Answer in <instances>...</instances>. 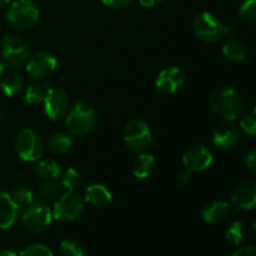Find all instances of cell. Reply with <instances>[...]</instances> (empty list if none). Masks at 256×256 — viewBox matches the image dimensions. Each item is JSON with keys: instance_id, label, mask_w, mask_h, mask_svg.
<instances>
[{"instance_id": "9a60e30c", "label": "cell", "mask_w": 256, "mask_h": 256, "mask_svg": "<svg viewBox=\"0 0 256 256\" xmlns=\"http://www.w3.org/2000/svg\"><path fill=\"white\" fill-rule=\"evenodd\" d=\"M242 138L239 128L226 122L218 126L212 132V144L222 150H229L236 146Z\"/></svg>"}, {"instance_id": "1f68e13d", "label": "cell", "mask_w": 256, "mask_h": 256, "mask_svg": "<svg viewBox=\"0 0 256 256\" xmlns=\"http://www.w3.org/2000/svg\"><path fill=\"white\" fill-rule=\"evenodd\" d=\"M40 195H42L44 199H54L59 194V185H58L56 180H52V182H44L40 185Z\"/></svg>"}, {"instance_id": "e575fe53", "label": "cell", "mask_w": 256, "mask_h": 256, "mask_svg": "<svg viewBox=\"0 0 256 256\" xmlns=\"http://www.w3.org/2000/svg\"><path fill=\"white\" fill-rule=\"evenodd\" d=\"M192 172H190V170H188L186 168H182V169H180L179 172H178V175H176L178 182H179L180 185L188 184V182H190V179H192Z\"/></svg>"}, {"instance_id": "ab89813d", "label": "cell", "mask_w": 256, "mask_h": 256, "mask_svg": "<svg viewBox=\"0 0 256 256\" xmlns=\"http://www.w3.org/2000/svg\"><path fill=\"white\" fill-rule=\"evenodd\" d=\"M4 68H5V65L2 64V62H0V76H2V75L4 74Z\"/></svg>"}, {"instance_id": "9c48e42d", "label": "cell", "mask_w": 256, "mask_h": 256, "mask_svg": "<svg viewBox=\"0 0 256 256\" xmlns=\"http://www.w3.org/2000/svg\"><path fill=\"white\" fill-rule=\"evenodd\" d=\"M52 210L42 202H32L22 212V224L29 232L40 234L52 224Z\"/></svg>"}, {"instance_id": "5bb4252c", "label": "cell", "mask_w": 256, "mask_h": 256, "mask_svg": "<svg viewBox=\"0 0 256 256\" xmlns=\"http://www.w3.org/2000/svg\"><path fill=\"white\" fill-rule=\"evenodd\" d=\"M232 204L235 210H252L256 208V182H245L238 185L232 194Z\"/></svg>"}, {"instance_id": "d4e9b609", "label": "cell", "mask_w": 256, "mask_h": 256, "mask_svg": "<svg viewBox=\"0 0 256 256\" xmlns=\"http://www.w3.org/2000/svg\"><path fill=\"white\" fill-rule=\"evenodd\" d=\"M225 238H226L230 244L235 245V246H240L248 238L246 228L242 222H234L232 224H230V226L225 232Z\"/></svg>"}, {"instance_id": "277c9868", "label": "cell", "mask_w": 256, "mask_h": 256, "mask_svg": "<svg viewBox=\"0 0 256 256\" xmlns=\"http://www.w3.org/2000/svg\"><path fill=\"white\" fill-rule=\"evenodd\" d=\"M8 24L16 30H28L39 20V9L32 0H15L5 12Z\"/></svg>"}, {"instance_id": "603a6c76", "label": "cell", "mask_w": 256, "mask_h": 256, "mask_svg": "<svg viewBox=\"0 0 256 256\" xmlns=\"http://www.w3.org/2000/svg\"><path fill=\"white\" fill-rule=\"evenodd\" d=\"M155 166V159L152 154H148L146 152H142L139 156L135 159L132 164V174L138 179H146L152 174Z\"/></svg>"}, {"instance_id": "4316f807", "label": "cell", "mask_w": 256, "mask_h": 256, "mask_svg": "<svg viewBox=\"0 0 256 256\" xmlns=\"http://www.w3.org/2000/svg\"><path fill=\"white\" fill-rule=\"evenodd\" d=\"M60 254L62 256H85L86 249L84 244L74 239L62 240L60 244Z\"/></svg>"}, {"instance_id": "ac0fdd59", "label": "cell", "mask_w": 256, "mask_h": 256, "mask_svg": "<svg viewBox=\"0 0 256 256\" xmlns=\"http://www.w3.org/2000/svg\"><path fill=\"white\" fill-rule=\"evenodd\" d=\"M85 202L95 208H105L112 204V195L105 185L92 184L85 192Z\"/></svg>"}, {"instance_id": "3957f363", "label": "cell", "mask_w": 256, "mask_h": 256, "mask_svg": "<svg viewBox=\"0 0 256 256\" xmlns=\"http://www.w3.org/2000/svg\"><path fill=\"white\" fill-rule=\"evenodd\" d=\"M192 30L195 35L204 42H216L225 35L234 32L232 26H228L214 14L202 12L195 16L192 22Z\"/></svg>"}, {"instance_id": "e0dca14e", "label": "cell", "mask_w": 256, "mask_h": 256, "mask_svg": "<svg viewBox=\"0 0 256 256\" xmlns=\"http://www.w3.org/2000/svg\"><path fill=\"white\" fill-rule=\"evenodd\" d=\"M230 212V205L222 200H215L204 206L202 212V218L208 224H218L224 222Z\"/></svg>"}, {"instance_id": "74e56055", "label": "cell", "mask_w": 256, "mask_h": 256, "mask_svg": "<svg viewBox=\"0 0 256 256\" xmlns=\"http://www.w3.org/2000/svg\"><path fill=\"white\" fill-rule=\"evenodd\" d=\"M0 256H18V255L15 254L12 250L5 249V250H2V252H0Z\"/></svg>"}, {"instance_id": "4fadbf2b", "label": "cell", "mask_w": 256, "mask_h": 256, "mask_svg": "<svg viewBox=\"0 0 256 256\" xmlns=\"http://www.w3.org/2000/svg\"><path fill=\"white\" fill-rule=\"evenodd\" d=\"M185 82V74L180 68L169 66L159 72L155 86L160 92L166 95L175 94Z\"/></svg>"}, {"instance_id": "f546056e", "label": "cell", "mask_w": 256, "mask_h": 256, "mask_svg": "<svg viewBox=\"0 0 256 256\" xmlns=\"http://www.w3.org/2000/svg\"><path fill=\"white\" fill-rule=\"evenodd\" d=\"M19 256H54L52 250L42 244H32L20 252Z\"/></svg>"}, {"instance_id": "ffe728a7", "label": "cell", "mask_w": 256, "mask_h": 256, "mask_svg": "<svg viewBox=\"0 0 256 256\" xmlns=\"http://www.w3.org/2000/svg\"><path fill=\"white\" fill-rule=\"evenodd\" d=\"M222 55L228 60L234 62H240L245 60L248 54L246 46L244 45V42L235 39V38H229V39L225 40L224 44H222Z\"/></svg>"}, {"instance_id": "7a4b0ae2", "label": "cell", "mask_w": 256, "mask_h": 256, "mask_svg": "<svg viewBox=\"0 0 256 256\" xmlns=\"http://www.w3.org/2000/svg\"><path fill=\"white\" fill-rule=\"evenodd\" d=\"M96 122L95 110L84 102H78L72 105L65 116V126L70 135L82 136L94 129Z\"/></svg>"}, {"instance_id": "8fae6325", "label": "cell", "mask_w": 256, "mask_h": 256, "mask_svg": "<svg viewBox=\"0 0 256 256\" xmlns=\"http://www.w3.org/2000/svg\"><path fill=\"white\" fill-rule=\"evenodd\" d=\"M56 58L48 52H39L30 56L25 64L26 72L35 80H44L56 69Z\"/></svg>"}, {"instance_id": "7bdbcfd3", "label": "cell", "mask_w": 256, "mask_h": 256, "mask_svg": "<svg viewBox=\"0 0 256 256\" xmlns=\"http://www.w3.org/2000/svg\"><path fill=\"white\" fill-rule=\"evenodd\" d=\"M2 114L0 112V125H2Z\"/></svg>"}, {"instance_id": "2e32d148", "label": "cell", "mask_w": 256, "mask_h": 256, "mask_svg": "<svg viewBox=\"0 0 256 256\" xmlns=\"http://www.w3.org/2000/svg\"><path fill=\"white\" fill-rule=\"evenodd\" d=\"M19 208L8 192H0V230H6L16 222Z\"/></svg>"}, {"instance_id": "30bf717a", "label": "cell", "mask_w": 256, "mask_h": 256, "mask_svg": "<svg viewBox=\"0 0 256 256\" xmlns=\"http://www.w3.org/2000/svg\"><path fill=\"white\" fill-rule=\"evenodd\" d=\"M42 104L45 115L49 119L60 120L66 116L70 109L69 95L62 88H49Z\"/></svg>"}, {"instance_id": "ba28073f", "label": "cell", "mask_w": 256, "mask_h": 256, "mask_svg": "<svg viewBox=\"0 0 256 256\" xmlns=\"http://www.w3.org/2000/svg\"><path fill=\"white\" fill-rule=\"evenodd\" d=\"M2 55L8 66L12 69L22 66L30 58L28 42L20 35H5L2 42Z\"/></svg>"}, {"instance_id": "83f0119b", "label": "cell", "mask_w": 256, "mask_h": 256, "mask_svg": "<svg viewBox=\"0 0 256 256\" xmlns=\"http://www.w3.org/2000/svg\"><path fill=\"white\" fill-rule=\"evenodd\" d=\"M239 16L246 24H256V0H245L239 8Z\"/></svg>"}, {"instance_id": "5b68a950", "label": "cell", "mask_w": 256, "mask_h": 256, "mask_svg": "<svg viewBox=\"0 0 256 256\" xmlns=\"http://www.w3.org/2000/svg\"><path fill=\"white\" fill-rule=\"evenodd\" d=\"M85 209V199L76 190H68L55 202L52 218L58 222H72L79 219Z\"/></svg>"}, {"instance_id": "4dcf8cb0", "label": "cell", "mask_w": 256, "mask_h": 256, "mask_svg": "<svg viewBox=\"0 0 256 256\" xmlns=\"http://www.w3.org/2000/svg\"><path fill=\"white\" fill-rule=\"evenodd\" d=\"M240 130L248 136L256 138V115L250 114L242 116L240 120Z\"/></svg>"}, {"instance_id": "ee69618b", "label": "cell", "mask_w": 256, "mask_h": 256, "mask_svg": "<svg viewBox=\"0 0 256 256\" xmlns=\"http://www.w3.org/2000/svg\"><path fill=\"white\" fill-rule=\"evenodd\" d=\"M0 45H2V42H0Z\"/></svg>"}, {"instance_id": "f35d334b", "label": "cell", "mask_w": 256, "mask_h": 256, "mask_svg": "<svg viewBox=\"0 0 256 256\" xmlns=\"http://www.w3.org/2000/svg\"><path fill=\"white\" fill-rule=\"evenodd\" d=\"M12 2V0H0V8H5Z\"/></svg>"}, {"instance_id": "d590c367", "label": "cell", "mask_w": 256, "mask_h": 256, "mask_svg": "<svg viewBox=\"0 0 256 256\" xmlns=\"http://www.w3.org/2000/svg\"><path fill=\"white\" fill-rule=\"evenodd\" d=\"M232 256H256V246L245 245V246L239 248Z\"/></svg>"}, {"instance_id": "484cf974", "label": "cell", "mask_w": 256, "mask_h": 256, "mask_svg": "<svg viewBox=\"0 0 256 256\" xmlns=\"http://www.w3.org/2000/svg\"><path fill=\"white\" fill-rule=\"evenodd\" d=\"M12 202L18 205V208H26L32 202H34V194L26 186H14L10 192H8Z\"/></svg>"}, {"instance_id": "d6a6232c", "label": "cell", "mask_w": 256, "mask_h": 256, "mask_svg": "<svg viewBox=\"0 0 256 256\" xmlns=\"http://www.w3.org/2000/svg\"><path fill=\"white\" fill-rule=\"evenodd\" d=\"M244 164L248 169L256 170V148H252L244 155Z\"/></svg>"}, {"instance_id": "6da1fadb", "label": "cell", "mask_w": 256, "mask_h": 256, "mask_svg": "<svg viewBox=\"0 0 256 256\" xmlns=\"http://www.w3.org/2000/svg\"><path fill=\"white\" fill-rule=\"evenodd\" d=\"M209 106L216 116L229 122L242 116L244 112V102L239 92L230 86L215 89L209 98Z\"/></svg>"}, {"instance_id": "52a82bcc", "label": "cell", "mask_w": 256, "mask_h": 256, "mask_svg": "<svg viewBox=\"0 0 256 256\" xmlns=\"http://www.w3.org/2000/svg\"><path fill=\"white\" fill-rule=\"evenodd\" d=\"M15 152L20 159L32 162H38L44 155L45 146L40 135L35 130L26 128L15 139Z\"/></svg>"}, {"instance_id": "836d02e7", "label": "cell", "mask_w": 256, "mask_h": 256, "mask_svg": "<svg viewBox=\"0 0 256 256\" xmlns=\"http://www.w3.org/2000/svg\"><path fill=\"white\" fill-rule=\"evenodd\" d=\"M102 4L106 5V6L119 9V8H125L128 6V5H130L134 0H102Z\"/></svg>"}, {"instance_id": "8d00e7d4", "label": "cell", "mask_w": 256, "mask_h": 256, "mask_svg": "<svg viewBox=\"0 0 256 256\" xmlns=\"http://www.w3.org/2000/svg\"><path fill=\"white\" fill-rule=\"evenodd\" d=\"M162 2V0H139V4L144 8H152Z\"/></svg>"}, {"instance_id": "60d3db41", "label": "cell", "mask_w": 256, "mask_h": 256, "mask_svg": "<svg viewBox=\"0 0 256 256\" xmlns=\"http://www.w3.org/2000/svg\"><path fill=\"white\" fill-rule=\"evenodd\" d=\"M252 114H254V115H256V102H255L254 106H252Z\"/></svg>"}, {"instance_id": "7c38bea8", "label": "cell", "mask_w": 256, "mask_h": 256, "mask_svg": "<svg viewBox=\"0 0 256 256\" xmlns=\"http://www.w3.org/2000/svg\"><path fill=\"white\" fill-rule=\"evenodd\" d=\"M214 155L205 145L195 144L182 155V165L192 172H204L212 164Z\"/></svg>"}, {"instance_id": "44dd1931", "label": "cell", "mask_w": 256, "mask_h": 256, "mask_svg": "<svg viewBox=\"0 0 256 256\" xmlns=\"http://www.w3.org/2000/svg\"><path fill=\"white\" fill-rule=\"evenodd\" d=\"M35 174L44 182L58 180L62 174V169L54 160H40L35 165Z\"/></svg>"}, {"instance_id": "b9f144b4", "label": "cell", "mask_w": 256, "mask_h": 256, "mask_svg": "<svg viewBox=\"0 0 256 256\" xmlns=\"http://www.w3.org/2000/svg\"><path fill=\"white\" fill-rule=\"evenodd\" d=\"M252 229H254V232H256V220L254 222H252Z\"/></svg>"}, {"instance_id": "7402d4cb", "label": "cell", "mask_w": 256, "mask_h": 256, "mask_svg": "<svg viewBox=\"0 0 256 256\" xmlns=\"http://www.w3.org/2000/svg\"><path fill=\"white\" fill-rule=\"evenodd\" d=\"M48 90H49V86L42 80H36V82H30L24 92L25 102L30 105L42 104L44 102Z\"/></svg>"}, {"instance_id": "d6986e66", "label": "cell", "mask_w": 256, "mask_h": 256, "mask_svg": "<svg viewBox=\"0 0 256 256\" xmlns=\"http://www.w3.org/2000/svg\"><path fill=\"white\" fill-rule=\"evenodd\" d=\"M0 88L8 98H14L24 90V80L19 72L10 70L0 76Z\"/></svg>"}, {"instance_id": "f1b7e54d", "label": "cell", "mask_w": 256, "mask_h": 256, "mask_svg": "<svg viewBox=\"0 0 256 256\" xmlns=\"http://www.w3.org/2000/svg\"><path fill=\"white\" fill-rule=\"evenodd\" d=\"M62 182L66 190H76L80 186V174L72 168H69L62 174Z\"/></svg>"}, {"instance_id": "8992f818", "label": "cell", "mask_w": 256, "mask_h": 256, "mask_svg": "<svg viewBox=\"0 0 256 256\" xmlns=\"http://www.w3.org/2000/svg\"><path fill=\"white\" fill-rule=\"evenodd\" d=\"M125 146L132 152L142 154L150 148L152 142V134L149 125L140 119L130 120L122 132Z\"/></svg>"}, {"instance_id": "cb8c5ba5", "label": "cell", "mask_w": 256, "mask_h": 256, "mask_svg": "<svg viewBox=\"0 0 256 256\" xmlns=\"http://www.w3.org/2000/svg\"><path fill=\"white\" fill-rule=\"evenodd\" d=\"M72 145V138L65 132H55L48 139V149L52 154H65V152H69Z\"/></svg>"}]
</instances>
